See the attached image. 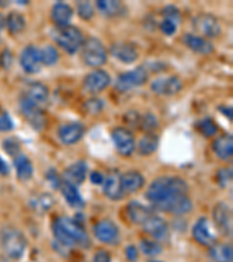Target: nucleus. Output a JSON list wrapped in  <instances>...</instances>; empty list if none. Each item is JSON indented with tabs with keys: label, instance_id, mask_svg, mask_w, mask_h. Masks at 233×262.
<instances>
[{
	"label": "nucleus",
	"instance_id": "nucleus-29",
	"mask_svg": "<svg viewBox=\"0 0 233 262\" xmlns=\"http://www.w3.org/2000/svg\"><path fill=\"white\" fill-rule=\"evenodd\" d=\"M14 167L16 171V176L21 182H27L33 177L34 167L28 156L25 154H19L14 158Z\"/></svg>",
	"mask_w": 233,
	"mask_h": 262
},
{
	"label": "nucleus",
	"instance_id": "nucleus-21",
	"mask_svg": "<svg viewBox=\"0 0 233 262\" xmlns=\"http://www.w3.org/2000/svg\"><path fill=\"white\" fill-rule=\"evenodd\" d=\"M88 163L83 160L70 164L62 175V181L73 185H80L87 179L88 174Z\"/></svg>",
	"mask_w": 233,
	"mask_h": 262
},
{
	"label": "nucleus",
	"instance_id": "nucleus-40",
	"mask_svg": "<svg viewBox=\"0 0 233 262\" xmlns=\"http://www.w3.org/2000/svg\"><path fill=\"white\" fill-rule=\"evenodd\" d=\"M77 13L80 19L89 21L95 15V8L89 2H80L77 4Z\"/></svg>",
	"mask_w": 233,
	"mask_h": 262
},
{
	"label": "nucleus",
	"instance_id": "nucleus-27",
	"mask_svg": "<svg viewBox=\"0 0 233 262\" xmlns=\"http://www.w3.org/2000/svg\"><path fill=\"white\" fill-rule=\"evenodd\" d=\"M213 149L219 159L227 161L233 155V138L231 134H223L213 143Z\"/></svg>",
	"mask_w": 233,
	"mask_h": 262
},
{
	"label": "nucleus",
	"instance_id": "nucleus-2",
	"mask_svg": "<svg viewBox=\"0 0 233 262\" xmlns=\"http://www.w3.org/2000/svg\"><path fill=\"white\" fill-rule=\"evenodd\" d=\"M189 185L179 176H161L152 182L146 191V198L154 206L176 195H186Z\"/></svg>",
	"mask_w": 233,
	"mask_h": 262
},
{
	"label": "nucleus",
	"instance_id": "nucleus-25",
	"mask_svg": "<svg viewBox=\"0 0 233 262\" xmlns=\"http://www.w3.org/2000/svg\"><path fill=\"white\" fill-rule=\"evenodd\" d=\"M121 182V190L124 195H130V193H134L139 191L140 189L143 187L145 183V179L137 170H130L122 174L120 177Z\"/></svg>",
	"mask_w": 233,
	"mask_h": 262
},
{
	"label": "nucleus",
	"instance_id": "nucleus-52",
	"mask_svg": "<svg viewBox=\"0 0 233 262\" xmlns=\"http://www.w3.org/2000/svg\"><path fill=\"white\" fill-rule=\"evenodd\" d=\"M10 171H11V169H10V167H8V164L6 163L5 160L0 156V175L6 176L10 174Z\"/></svg>",
	"mask_w": 233,
	"mask_h": 262
},
{
	"label": "nucleus",
	"instance_id": "nucleus-36",
	"mask_svg": "<svg viewBox=\"0 0 233 262\" xmlns=\"http://www.w3.org/2000/svg\"><path fill=\"white\" fill-rule=\"evenodd\" d=\"M197 129L202 135L206 138H211L218 133V126L211 118H204L197 122Z\"/></svg>",
	"mask_w": 233,
	"mask_h": 262
},
{
	"label": "nucleus",
	"instance_id": "nucleus-13",
	"mask_svg": "<svg viewBox=\"0 0 233 262\" xmlns=\"http://www.w3.org/2000/svg\"><path fill=\"white\" fill-rule=\"evenodd\" d=\"M183 83L177 76L159 77L151 84V90L159 96H174L182 90Z\"/></svg>",
	"mask_w": 233,
	"mask_h": 262
},
{
	"label": "nucleus",
	"instance_id": "nucleus-4",
	"mask_svg": "<svg viewBox=\"0 0 233 262\" xmlns=\"http://www.w3.org/2000/svg\"><path fill=\"white\" fill-rule=\"evenodd\" d=\"M53 37L56 43L67 52L74 55L82 48L84 42V35L80 29L75 26H66L56 28L53 33Z\"/></svg>",
	"mask_w": 233,
	"mask_h": 262
},
{
	"label": "nucleus",
	"instance_id": "nucleus-14",
	"mask_svg": "<svg viewBox=\"0 0 233 262\" xmlns=\"http://www.w3.org/2000/svg\"><path fill=\"white\" fill-rule=\"evenodd\" d=\"M93 234L100 243L114 245L119 240V229L110 219H101L93 227Z\"/></svg>",
	"mask_w": 233,
	"mask_h": 262
},
{
	"label": "nucleus",
	"instance_id": "nucleus-3",
	"mask_svg": "<svg viewBox=\"0 0 233 262\" xmlns=\"http://www.w3.org/2000/svg\"><path fill=\"white\" fill-rule=\"evenodd\" d=\"M0 245L3 252L13 260L23 257L27 248V239L23 232L14 227H6L0 234Z\"/></svg>",
	"mask_w": 233,
	"mask_h": 262
},
{
	"label": "nucleus",
	"instance_id": "nucleus-24",
	"mask_svg": "<svg viewBox=\"0 0 233 262\" xmlns=\"http://www.w3.org/2000/svg\"><path fill=\"white\" fill-rule=\"evenodd\" d=\"M74 11L73 7L66 3H56L52 7L50 18L57 28L69 26L71 19H73Z\"/></svg>",
	"mask_w": 233,
	"mask_h": 262
},
{
	"label": "nucleus",
	"instance_id": "nucleus-41",
	"mask_svg": "<svg viewBox=\"0 0 233 262\" xmlns=\"http://www.w3.org/2000/svg\"><path fill=\"white\" fill-rule=\"evenodd\" d=\"M3 148L5 149L6 153L11 156H15L20 154L21 145L15 138H7L3 142Z\"/></svg>",
	"mask_w": 233,
	"mask_h": 262
},
{
	"label": "nucleus",
	"instance_id": "nucleus-37",
	"mask_svg": "<svg viewBox=\"0 0 233 262\" xmlns=\"http://www.w3.org/2000/svg\"><path fill=\"white\" fill-rule=\"evenodd\" d=\"M140 249H141V252L147 256L159 255L160 253L162 252L161 245L151 239H142L141 242H140Z\"/></svg>",
	"mask_w": 233,
	"mask_h": 262
},
{
	"label": "nucleus",
	"instance_id": "nucleus-42",
	"mask_svg": "<svg viewBox=\"0 0 233 262\" xmlns=\"http://www.w3.org/2000/svg\"><path fill=\"white\" fill-rule=\"evenodd\" d=\"M162 15L163 19H168L171 21H174V23L179 25L181 21V13L180 10L176 6L174 5H168L162 10Z\"/></svg>",
	"mask_w": 233,
	"mask_h": 262
},
{
	"label": "nucleus",
	"instance_id": "nucleus-6",
	"mask_svg": "<svg viewBox=\"0 0 233 262\" xmlns=\"http://www.w3.org/2000/svg\"><path fill=\"white\" fill-rule=\"evenodd\" d=\"M148 70L145 66H139L135 69L129 70L119 75L116 81V90L119 92H127L133 89L140 88L148 81Z\"/></svg>",
	"mask_w": 233,
	"mask_h": 262
},
{
	"label": "nucleus",
	"instance_id": "nucleus-50",
	"mask_svg": "<svg viewBox=\"0 0 233 262\" xmlns=\"http://www.w3.org/2000/svg\"><path fill=\"white\" fill-rule=\"evenodd\" d=\"M105 176L99 171H92L90 174V181L96 185H103Z\"/></svg>",
	"mask_w": 233,
	"mask_h": 262
},
{
	"label": "nucleus",
	"instance_id": "nucleus-28",
	"mask_svg": "<svg viewBox=\"0 0 233 262\" xmlns=\"http://www.w3.org/2000/svg\"><path fill=\"white\" fill-rule=\"evenodd\" d=\"M61 192L63 197H65L66 202L69 204L71 208L74 209H82L86 205L84 200L78 189L76 185H73L70 183H67V182H62L61 184Z\"/></svg>",
	"mask_w": 233,
	"mask_h": 262
},
{
	"label": "nucleus",
	"instance_id": "nucleus-20",
	"mask_svg": "<svg viewBox=\"0 0 233 262\" xmlns=\"http://www.w3.org/2000/svg\"><path fill=\"white\" fill-rule=\"evenodd\" d=\"M193 236L196 242L205 247H211L216 243V236L210 230L207 218L202 217L195 223L193 227Z\"/></svg>",
	"mask_w": 233,
	"mask_h": 262
},
{
	"label": "nucleus",
	"instance_id": "nucleus-7",
	"mask_svg": "<svg viewBox=\"0 0 233 262\" xmlns=\"http://www.w3.org/2000/svg\"><path fill=\"white\" fill-rule=\"evenodd\" d=\"M19 107L23 116L26 118L34 129L44 130L47 126V117L45 112L41 110V106L33 104L24 96H21L19 100Z\"/></svg>",
	"mask_w": 233,
	"mask_h": 262
},
{
	"label": "nucleus",
	"instance_id": "nucleus-35",
	"mask_svg": "<svg viewBox=\"0 0 233 262\" xmlns=\"http://www.w3.org/2000/svg\"><path fill=\"white\" fill-rule=\"evenodd\" d=\"M40 58L42 66L53 67L60 60V54H58V50L54 46L47 45L40 49Z\"/></svg>",
	"mask_w": 233,
	"mask_h": 262
},
{
	"label": "nucleus",
	"instance_id": "nucleus-1",
	"mask_svg": "<svg viewBox=\"0 0 233 262\" xmlns=\"http://www.w3.org/2000/svg\"><path fill=\"white\" fill-rule=\"evenodd\" d=\"M53 233L55 236L54 247L62 255L74 247L89 248L91 246L90 236L83 224L77 219L66 215L57 217L53 223Z\"/></svg>",
	"mask_w": 233,
	"mask_h": 262
},
{
	"label": "nucleus",
	"instance_id": "nucleus-19",
	"mask_svg": "<svg viewBox=\"0 0 233 262\" xmlns=\"http://www.w3.org/2000/svg\"><path fill=\"white\" fill-rule=\"evenodd\" d=\"M142 226L146 233L150 234L155 240L164 242V240L168 239L169 227L167 222L163 218L153 214Z\"/></svg>",
	"mask_w": 233,
	"mask_h": 262
},
{
	"label": "nucleus",
	"instance_id": "nucleus-8",
	"mask_svg": "<svg viewBox=\"0 0 233 262\" xmlns=\"http://www.w3.org/2000/svg\"><path fill=\"white\" fill-rule=\"evenodd\" d=\"M193 26L197 33L209 39H214L222 34V25L215 15L209 13H202L195 16Z\"/></svg>",
	"mask_w": 233,
	"mask_h": 262
},
{
	"label": "nucleus",
	"instance_id": "nucleus-48",
	"mask_svg": "<svg viewBox=\"0 0 233 262\" xmlns=\"http://www.w3.org/2000/svg\"><path fill=\"white\" fill-rule=\"evenodd\" d=\"M93 262H112L111 255L105 249H98L93 255Z\"/></svg>",
	"mask_w": 233,
	"mask_h": 262
},
{
	"label": "nucleus",
	"instance_id": "nucleus-32",
	"mask_svg": "<svg viewBox=\"0 0 233 262\" xmlns=\"http://www.w3.org/2000/svg\"><path fill=\"white\" fill-rule=\"evenodd\" d=\"M96 6L101 14L109 18L119 15L122 12V4L116 0H98Z\"/></svg>",
	"mask_w": 233,
	"mask_h": 262
},
{
	"label": "nucleus",
	"instance_id": "nucleus-10",
	"mask_svg": "<svg viewBox=\"0 0 233 262\" xmlns=\"http://www.w3.org/2000/svg\"><path fill=\"white\" fill-rule=\"evenodd\" d=\"M112 141L118 153L121 156H131L135 149L133 133L125 127H116L111 133Z\"/></svg>",
	"mask_w": 233,
	"mask_h": 262
},
{
	"label": "nucleus",
	"instance_id": "nucleus-46",
	"mask_svg": "<svg viewBox=\"0 0 233 262\" xmlns=\"http://www.w3.org/2000/svg\"><path fill=\"white\" fill-rule=\"evenodd\" d=\"M47 180L49 181L50 185H53L55 189H58L62 184V177L57 174V171L55 169H50V170L47 172Z\"/></svg>",
	"mask_w": 233,
	"mask_h": 262
},
{
	"label": "nucleus",
	"instance_id": "nucleus-31",
	"mask_svg": "<svg viewBox=\"0 0 233 262\" xmlns=\"http://www.w3.org/2000/svg\"><path fill=\"white\" fill-rule=\"evenodd\" d=\"M159 147V137L154 132L146 133L142 135L138 143L139 153L143 156H148L156 151Z\"/></svg>",
	"mask_w": 233,
	"mask_h": 262
},
{
	"label": "nucleus",
	"instance_id": "nucleus-18",
	"mask_svg": "<svg viewBox=\"0 0 233 262\" xmlns=\"http://www.w3.org/2000/svg\"><path fill=\"white\" fill-rule=\"evenodd\" d=\"M120 172L118 170L110 171L108 176H105L103 183V191L109 200L120 201L124 197V192L121 190Z\"/></svg>",
	"mask_w": 233,
	"mask_h": 262
},
{
	"label": "nucleus",
	"instance_id": "nucleus-16",
	"mask_svg": "<svg viewBox=\"0 0 233 262\" xmlns=\"http://www.w3.org/2000/svg\"><path fill=\"white\" fill-rule=\"evenodd\" d=\"M20 66L27 74L39 73L42 67L40 49L33 45L25 47L20 54Z\"/></svg>",
	"mask_w": 233,
	"mask_h": 262
},
{
	"label": "nucleus",
	"instance_id": "nucleus-43",
	"mask_svg": "<svg viewBox=\"0 0 233 262\" xmlns=\"http://www.w3.org/2000/svg\"><path fill=\"white\" fill-rule=\"evenodd\" d=\"M217 181L222 188H226V185L232 181V169L220 168L217 171Z\"/></svg>",
	"mask_w": 233,
	"mask_h": 262
},
{
	"label": "nucleus",
	"instance_id": "nucleus-22",
	"mask_svg": "<svg viewBox=\"0 0 233 262\" xmlns=\"http://www.w3.org/2000/svg\"><path fill=\"white\" fill-rule=\"evenodd\" d=\"M183 43L194 53L200 55H210L214 53V45L211 42L203 37L201 35H196V34L186 33L183 36Z\"/></svg>",
	"mask_w": 233,
	"mask_h": 262
},
{
	"label": "nucleus",
	"instance_id": "nucleus-45",
	"mask_svg": "<svg viewBox=\"0 0 233 262\" xmlns=\"http://www.w3.org/2000/svg\"><path fill=\"white\" fill-rule=\"evenodd\" d=\"M14 125L12 121L11 117L8 116L7 112H0V132H8L13 129Z\"/></svg>",
	"mask_w": 233,
	"mask_h": 262
},
{
	"label": "nucleus",
	"instance_id": "nucleus-23",
	"mask_svg": "<svg viewBox=\"0 0 233 262\" xmlns=\"http://www.w3.org/2000/svg\"><path fill=\"white\" fill-rule=\"evenodd\" d=\"M153 214V210L139 202H131L126 206L127 218L137 225H143Z\"/></svg>",
	"mask_w": 233,
	"mask_h": 262
},
{
	"label": "nucleus",
	"instance_id": "nucleus-54",
	"mask_svg": "<svg viewBox=\"0 0 233 262\" xmlns=\"http://www.w3.org/2000/svg\"><path fill=\"white\" fill-rule=\"evenodd\" d=\"M151 262H161V261H151Z\"/></svg>",
	"mask_w": 233,
	"mask_h": 262
},
{
	"label": "nucleus",
	"instance_id": "nucleus-33",
	"mask_svg": "<svg viewBox=\"0 0 233 262\" xmlns=\"http://www.w3.org/2000/svg\"><path fill=\"white\" fill-rule=\"evenodd\" d=\"M6 27L8 32L13 34V35H16V34L24 32L25 28H26V19L18 12H11L6 16Z\"/></svg>",
	"mask_w": 233,
	"mask_h": 262
},
{
	"label": "nucleus",
	"instance_id": "nucleus-17",
	"mask_svg": "<svg viewBox=\"0 0 233 262\" xmlns=\"http://www.w3.org/2000/svg\"><path fill=\"white\" fill-rule=\"evenodd\" d=\"M110 53L116 60L125 64H131L138 60L139 52L131 42H116L110 47Z\"/></svg>",
	"mask_w": 233,
	"mask_h": 262
},
{
	"label": "nucleus",
	"instance_id": "nucleus-47",
	"mask_svg": "<svg viewBox=\"0 0 233 262\" xmlns=\"http://www.w3.org/2000/svg\"><path fill=\"white\" fill-rule=\"evenodd\" d=\"M12 62H13V55L8 49H5L0 55V66H2L4 69H7L10 68Z\"/></svg>",
	"mask_w": 233,
	"mask_h": 262
},
{
	"label": "nucleus",
	"instance_id": "nucleus-11",
	"mask_svg": "<svg viewBox=\"0 0 233 262\" xmlns=\"http://www.w3.org/2000/svg\"><path fill=\"white\" fill-rule=\"evenodd\" d=\"M213 218L220 233L225 236L232 234V211L226 203L219 202L213 211Z\"/></svg>",
	"mask_w": 233,
	"mask_h": 262
},
{
	"label": "nucleus",
	"instance_id": "nucleus-44",
	"mask_svg": "<svg viewBox=\"0 0 233 262\" xmlns=\"http://www.w3.org/2000/svg\"><path fill=\"white\" fill-rule=\"evenodd\" d=\"M160 29H161V32L164 34V35L172 36L177 31V24H175L174 21H171L168 19H163L160 24Z\"/></svg>",
	"mask_w": 233,
	"mask_h": 262
},
{
	"label": "nucleus",
	"instance_id": "nucleus-39",
	"mask_svg": "<svg viewBox=\"0 0 233 262\" xmlns=\"http://www.w3.org/2000/svg\"><path fill=\"white\" fill-rule=\"evenodd\" d=\"M103 108L104 101L100 98H95V97H93V98L88 99L86 103H84V110H86V112L89 113V115H99V113L103 111Z\"/></svg>",
	"mask_w": 233,
	"mask_h": 262
},
{
	"label": "nucleus",
	"instance_id": "nucleus-38",
	"mask_svg": "<svg viewBox=\"0 0 233 262\" xmlns=\"http://www.w3.org/2000/svg\"><path fill=\"white\" fill-rule=\"evenodd\" d=\"M159 126V121L156 119V117L152 113H146V115L140 116L139 120V128L146 130L147 133L153 132V130Z\"/></svg>",
	"mask_w": 233,
	"mask_h": 262
},
{
	"label": "nucleus",
	"instance_id": "nucleus-34",
	"mask_svg": "<svg viewBox=\"0 0 233 262\" xmlns=\"http://www.w3.org/2000/svg\"><path fill=\"white\" fill-rule=\"evenodd\" d=\"M54 203H55L54 196L50 195V193L45 192V193H40L39 196L33 197L31 205L34 210L37 211V212L44 213V212H47L50 208H53Z\"/></svg>",
	"mask_w": 233,
	"mask_h": 262
},
{
	"label": "nucleus",
	"instance_id": "nucleus-30",
	"mask_svg": "<svg viewBox=\"0 0 233 262\" xmlns=\"http://www.w3.org/2000/svg\"><path fill=\"white\" fill-rule=\"evenodd\" d=\"M210 256L216 262H233V251L230 244L215 243L210 247Z\"/></svg>",
	"mask_w": 233,
	"mask_h": 262
},
{
	"label": "nucleus",
	"instance_id": "nucleus-51",
	"mask_svg": "<svg viewBox=\"0 0 233 262\" xmlns=\"http://www.w3.org/2000/svg\"><path fill=\"white\" fill-rule=\"evenodd\" d=\"M218 111L222 113L223 116H225L228 120L232 121V119H233V108H232V106H228V105H219Z\"/></svg>",
	"mask_w": 233,
	"mask_h": 262
},
{
	"label": "nucleus",
	"instance_id": "nucleus-5",
	"mask_svg": "<svg viewBox=\"0 0 233 262\" xmlns=\"http://www.w3.org/2000/svg\"><path fill=\"white\" fill-rule=\"evenodd\" d=\"M80 55L83 62L91 68L101 67L108 61L107 48L96 37H89L84 40L80 48Z\"/></svg>",
	"mask_w": 233,
	"mask_h": 262
},
{
	"label": "nucleus",
	"instance_id": "nucleus-9",
	"mask_svg": "<svg viewBox=\"0 0 233 262\" xmlns=\"http://www.w3.org/2000/svg\"><path fill=\"white\" fill-rule=\"evenodd\" d=\"M111 83V76L103 69H96L89 73L83 79V88L88 94L98 95Z\"/></svg>",
	"mask_w": 233,
	"mask_h": 262
},
{
	"label": "nucleus",
	"instance_id": "nucleus-15",
	"mask_svg": "<svg viewBox=\"0 0 233 262\" xmlns=\"http://www.w3.org/2000/svg\"><path fill=\"white\" fill-rule=\"evenodd\" d=\"M84 133H86V126H84L82 122L73 121L62 125L61 127L58 128L57 135L62 143L70 146L77 143L80 139L83 138Z\"/></svg>",
	"mask_w": 233,
	"mask_h": 262
},
{
	"label": "nucleus",
	"instance_id": "nucleus-26",
	"mask_svg": "<svg viewBox=\"0 0 233 262\" xmlns=\"http://www.w3.org/2000/svg\"><path fill=\"white\" fill-rule=\"evenodd\" d=\"M23 96L31 101V103L37 105V106H41L49 98V89L44 83L33 82L29 84L26 92Z\"/></svg>",
	"mask_w": 233,
	"mask_h": 262
},
{
	"label": "nucleus",
	"instance_id": "nucleus-53",
	"mask_svg": "<svg viewBox=\"0 0 233 262\" xmlns=\"http://www.w3.org/2000/svg\"><path fill=\"white\" fill-rule=\"evenodd\" d=\"M6 26V18L3 14H0V31H3Z\"/></svg>",
	"mask_w": 233,
	"mask_h": 262
},
{
	"label": "nucleus",
	"instance_id": "nucleus-49",
	"mask_svg": "<svg viewBox=\"0 0 233 262\" xmlns=\"http://www.w3.org/2000/svg\"><path fill=\"white\" fill-rule=\"evenodd\" d=\"M125 255L130 262H137L139 257L138 249L135 248L133 245H130V246H127L125 249Z\"/></svg>",
	"mask_w": 233,
	"mask_h": 262
},
{
	"label": "nucleus",
	"instance_id": "nucleus-12",
	"mask_svg": "<svg viewBox=\"0 0 233 262\" xmlns=\"http://www.w3.org/2000/svg\"><path fill=\"white\" fill-rule=\"evenodd\" d=\"M154 209L163 211V212L182 215L184 213H188L189 211H192L193 202L188 197V195H176L169 198L166 202L156 205Z\"/></svg>",
	"mask_w": 233,
	"mask_h": 262
}]
</instances>
